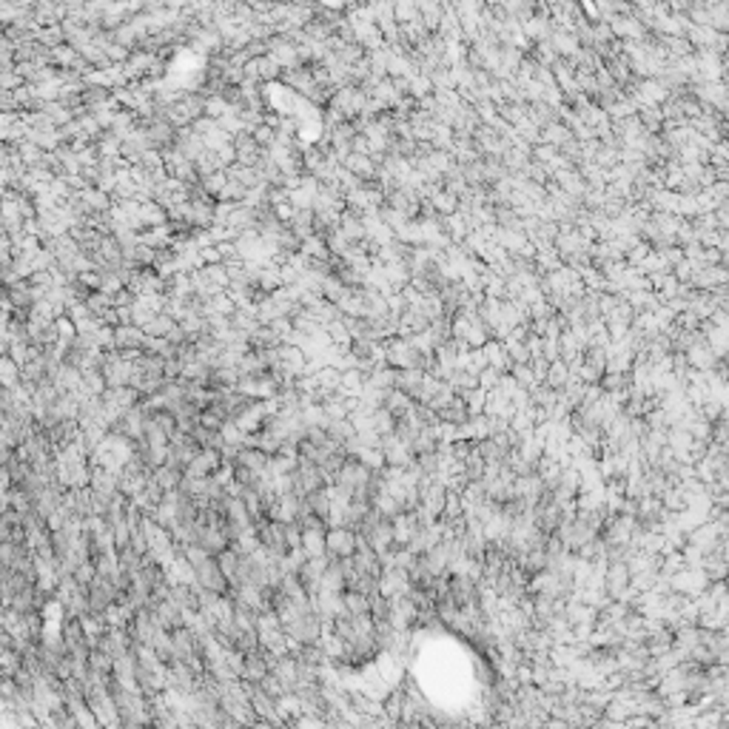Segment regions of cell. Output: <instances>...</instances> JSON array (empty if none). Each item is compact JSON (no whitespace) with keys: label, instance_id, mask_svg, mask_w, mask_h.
Returning <instances> with one entry per match:
<instances>
[{"label":"cell","instance_id":"cell-12","mask_svg":"<svg viewBox=\"0 0 729 729\" xmlns=\"http://www.w3.org/2000/svg\"><path fill=\"white\" fill-rule=\"evenodd\" d=\"M299 254H305L308 260H314V263H328L331 256H333L331 248H328V239H322V237H317V234L303 242V251H299Z\"/></svg>","mask_w":729,"mask_h":729},{"label":"cell","instance_id":"cell-16","mask_svg":"<svg viewBox=\"0 0 729 729\" xmlns=\"http://www.w3.org/2000/svg\"><path fill=\"white\" fill-rule=\"evenodd\" d=\"M305 507L314 513V516H319L322 522H328V516H331V490L325 487V490H317V493L305 496Z\"/></svg>","mask_w":729,"mask_h":729},{"label":"cell","instance_id":"cell-18","mask_svg":"<svg viewBox=\"0 0 729 729\" xmlns=\"http://www.w3.org/2000/svg\"><path fill=\"white\" fill-rule=\"evenodd\" d=\"M177 328V319H171L168 314H157L143 331H146V336H157V339H165L171 331Z\"/></svg>","mask_w":729,"mask_h":729},{"label":"cell","instance_id":"cell-22","mask_svg":"<svg viewBox=\"0 0 729 729\" xmlns=\"http://www.w3.org/2000/svg\"><path fill=\"white\" fill-rule=\"evenodd\" d=\"M74 578H77V581H80L85 590H89V587L95 584V578H97V567H95V562H85V564H80V567H77V573H74Z\"/></svg>","mask_w":729,"mask_h":729},{"label":"cell","instance_id":"cell-15","mask_svg":"<svg viewBox=\"0 0 729 729\" xmlns=\"http://www.w3.org/2000/svg\"><path fill=\"white\" fill-rule=\"evenodd\" d=\"M317 384H319V391H322V394H328V396L339 394V391H342V370H336V368L325 365V368L317 373Z\"/></svg>","mask_w":729,"mask_h":729},{"label":"cell","instance_id":"cell-21","mask_svg":"<svg viewBox=\"0 0 729 729\" xmlns=\"http://www.w3.org/2000/svg\"><path fill=\"white\" fill-rule=\"evenodd\" d=\"M202 271H205V277H208L214 285H220L223 291H228V288H231V277H228V268H225V263H220V265H205Z\"/></svg>","mask_w":729,"mask_h":729},{"label":"cell","instance_id":"cell-9","mask_svg":"<svg viewBox=\"0 0 729 729\" xmlns=\"http://www.w3.org/2000/svg\"><path fill=\"white\" fill-rule=\"evenodd\" d=\"M342 168H348L351 174L359 177L365 186H368V183H376V174H379V168L373 165V160L365 157V154H351L345 162H342Z\"/></svg>","mask_w":729,"mask_h":729},{"label":"cell","instance_id":"cell-17","mask_svg":"<svg viewBox=\"0 0 729 729\" xmlns=\"http://www.w3.org/2000/svg\"><path fill=\"white\" fill-rule=\"evenodd\" d=\"M225 186H228V171H217V174H208V177L200 180V188H202L211 200H220V194H223Z\"/></svg>","mask_w":729,"mask_h":729},{"label":"cell","instance_id":"cell-5","mask_svg":"<svg viewBox=\"0 0 729 729\" xmlns=\"http://www.w3.org/2000/svg\"><path fill=\"white\" fill-rule=\"evenodd\" d=\"M120 598V590L111 578H103L97 576L95 584L89 587V613H106L111 604H117Z\"/></svg>","mask_w":729,"mask_h":729},{"label":"cell","instance_id":"cell-24","mask_svg":"<svg viewBox=\"0 0 729 729\" xmlns=\"http://www.w3.org/2000/svg\"><path fill=\"white\" fill-rule=\"evenodd\" d=\"M413 12H416L413 6H408V4H399V6H396V20H402V23H405L408 18H413Z\"/></svg>","mask_w":729,"mask_h":729},{"label":"cell","instance_id":"cell-4","mask_svg":"<svg viewBox=\"0 0 729 729\" xmlns=\"http://www.w3.org/2000/svg\"><path fill=\"white\" fill-rule=\"evenodd\" d=\"M359 547V536L351 527H331L328 530V555L331 559H351Z\"/></svg>","mask_w":729,"mask_h":729},{"label":"cell","instance_id":"cell-11","mask_svg":"<svg viewBox=\"0 0 729 729\" xmlns=\"http://www.w3.org/2000/svg\"><path fill=\"white\" fill-rule=\"evenodd\" d=\"M268 461H271V456L263 453L260 447H242V453H239V459H237V467L254 470V473H265Z\"/></svg>","mask_w":729,"mask_h":729},{"label":"cell","instance_id":"cell-1","mask_svg":"<svg viewBox=\"0 0 729 729\" xmlns=\"http://www.w3.org/2000/svg\"><path fill=\"white\" fill-rule=\"evenodd\" d=\"M194 573H197V587H200V590L217 592V595H228V592H231V584H228V578L223 576L220 562L214 559V555H208L205 562H200V564L194 567Z\"/></svg>","mask_w":729,"mask_h":729},{"label":"cell","instance_id":"cell-3","mask_svg":"<svg viewBox=\"0 0 729 729\" xmlns=\"http://www.w3.org/2000/svg\"><path fill=\"white\" fill-rule=\"evenodd\" d=\"M103 376H106L109 388H128V384H132V376H134V362L120 359L117 351H106Z\"/></svg>","mask_w":729,"mask_h":729},{"label":"cell","instance_id":"cell-8","mask_svg":"<svg viewBox=\"0 0 729 729\" xmlns=\"http://www.w3.org/2000/svg\"><path fill=\"white\" fill-rule=\"evenodd\" d=\"M146 331L137 325H117L114 328V345L117 351H140L143 348Z\"/></svg>","mask_w":729,"mask_h":729},{"label":"cell","instance_id":"cell-2","mask_svg":"<svg viewBox=\"0 0 729 729\" xmlns=\"http://www.w3.org/2000/svg\"><path fill=\"white\" fill-rule=\"evenodd\" d=\"M248 687V695H251V707H254V715L256 721H265V723H274V726H282V715H279V704L274 695H268L263 687H254V683H245Z\"/></svg>","mask_w":729,"mask_h":729},{"label":"cell","instance_id":"cell-19","mask_svg":"<svg viewBox=\"0 0 729 729\" xmlns=\"http://www.w3.org/2000/svg\"><path fill=\"white\" fill-rule=\"evenodd\" d=\"M194 168H197V174H200V180H202V177H208V174H217V171H223V162H220L217 154L205 148V151L194 160Z\"/></svg>","mask_w":729,"mask_h":729},{"label":"cell","instance_id":"cell-14","mask_svg":"<svg viewBox=\"0 0 729 729\" xmlns=\"http://www.w3.org/2000/svg\"><path fill=\"white\" fill-rule=\"evenodd\" d=\"M345 613L351 618H359V616H370V602L365 592H356V590H345Z\"/></svg>","mask_w":729,"mask_h":729},{"label":"cell","instance_id":"cell-20","mask_svg":"<svg viewBox=\"0 0 729 729\" xmlns=\"http://www.w3.org/2000/svg\"><path fill=\"white\" fill-rule=\"evenodd\" d=\"M368 602H370V618L373 621H388L391 618V598L388 595L376 592V595L368 598Z\"/></svg>","mask_w":729,"mask_h":729},{"label":"cell","instance_id":"cell-6","mask_svg":"<svg viewBox=\"0 0 729 729\" xmlns=\"http://www.w3.org/2000/svg\"><path fill=\"white\" fill-rule=\"evenodd\" d=\"M416 604H413V598L410 595H396V598H391V624L402 632V630H408L413 621H416Z\"/></svg>","mask_w":729,"mask_h":729},{"label":"cell","instance_id":"cell-23","mask_svg":"<svg viewBox=\"0 0 729 729\" xmlns=\"http://www.w3.org/2000/svg\"><path fill=\"white\" fill-rule=\"evenodd\" d=\"M200 260H202V265H220V263H225L217 245H205V248H200Z\"/></svg>","mask_w":729,"mask_h":729},{"label":"cell","instance_id":"cell-13","mask_svg":"<svg viewBox=\"0 0 729 729\" xmlns=\"http://www.w3.org/2000/svg\"><path fill=\"white\" fill-rule=\"evenodd\" d=\"M365 382H368V376L359 370V368H351V370H345L342 373V396H362V391H365Z\"/></svg>","mask_w":729,"mask_h":729},{"label":"cell","instance_id":"cell-10","mask_svg":"<svg viewBox=\"0 0 729 729\" xmlns=\"http://www.w3.org/2000/svg\"><path fill=\"white\" fill-rule=\"evenodd\" d=\"M314 225H317V211L314 208H305V211H296L293 214V220H291V231L299 237V239H308V237H314L317 231H314Z\"/></svg>","mask_w":729,"mask_h":729},{"label":"cell","instance_id":"cell-7","mask_svg":"<svg viewBox=\"0 0 729 729\" xmlns=\"http://www.w3.org/2000/svg\"><path fill=\"white\" fill-rule=\"evenodd\" d=\"M328 564H331V555H322V559H308V564L303 567L299 581H303V587L308 590V595H317L322 590V576H325Z\"/></svg>","mask_w":729,"mask_h":729}]
</instances>
